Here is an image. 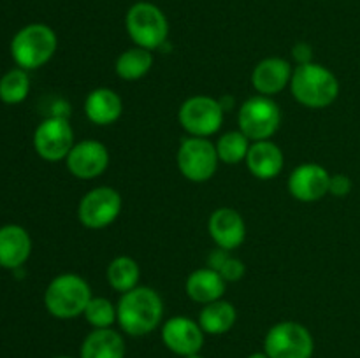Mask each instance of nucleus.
I'll use <instances>...</instances> for the list:
<instances>
[{
    "mask_svg": "<svg viewBox=\"0 0 360 358\" xmlns=\"http://www.w3.org/2000/svg\"><path fill=\"white\" fill-rule=\"evenodd\" d=\"M164 319V300L150 286H136L122 293L116 304V323L130 337L153 332Z\"/></svg>",
    "mask_w": 360,
    "mask_h": 358,
    "instance_id": "f257e3e1",
    "label": "nucleus"
},
{
    "mask_svg": "<svg viewBox=\"0 0 360 358\" xmlns=\"http://www.w3.org/2000/svg\"><path fill=\"white\" fill-rule=\"evenodd\" d=\"M290 90L299 104L309 109H323L334 104L340 97V81L333 70L309 62L294 67Z\"/></svg>",
    "mask_w": 360,
    "mask_h": 358,
    "instance_id": "f03ea898",
    "label": "nucleus"
},
{
    "mask_svg": "<svg viewBox=\"0 0 360 358\" xmlns=\"http://www.w3.org/2000/svg\"><path fill=\"white\" fill-rule=\"evenodd\" d=\"M94 297L88 281L74 272L53 277L44 291V305L51 316L58 319H72L84 312Z\"/></svg>",
    "mask_w": 360,
    "mask_h": 358,
    "instance_id": "7ed1b4c3",
    "label": "nucleus"
},
{
    "mask_svg": "<svg viewBox=\"0 0 360 358\" xmlns=\"http://www.w3.org/2000/svg\"><path fill=\"white\" fill-rule=\"evenodd\" d=\"M56 46L58 39L51 27L44 23H30L13 37L11 55L20 69L35 70L53 58Z\"/></svg>",
    "mask_w": 360,
    "mask_h": 358,
    "instance_id": "20e7f679",
    "label": "nucleus"
},
{
    "mask_svg": "<svg viewBox=\"0 0 360 358\" xmlns=\"http://www.w3.org/2000/svg\"><path fill=\"white\" fill-rule=\"evenodd\" d=\"M125 28L134 46L155 51L169 37V21L164 11L151 2H136L125 16Z\"/></svg>",
    "mask_w": 360,
    "mask_h": 358,
    "instance_id": "39448f33",
    "label": "nucleus"
},
{
    "mask_svg": "<svg viewBox=\"0 0 360 358\" xmlns=\"http://www.w3.org/2000/svg\"><path fill=\"white\" fill-rule=\"evenodd\" d=\"M264 353L269 358H311L315 353V339L308 326L287 319L267 330Z\"/></svg>",
    "mask_w": 360,
    "mask_h": 358,
    "instance_id": "423d86ee",
    "label": "nucleus"
},
{
    "mask_svg": "<svg viewBox=\"0 0 360 358\" xmlns=\"http://www.w3.org/2000/svg\"><path fill=\"white\" fill-rule=\"evenodd\" d=\"M176 164L183 178L192 183H206L217 172L220 158L217 146L207 137H186L176 153Z\"/></svg>",
    "mask_w": 360,
    "mask_h": 358,
    "instance_id": "0eeeda50",
    "label": "nucleus"
},
{
    "mask_svg": "<svg viewBox=\"0 0 360 358\" xmlns=\"http://www.w3.org/2000/svg\"><path fill=\"white\" fill-rule=\"evenodd\" d=\"M239 130L252 142L267 140L280 130L281 111L280 105L266 95H255L243 102L238 114Z\"/></svg>",
    "mask_w": 360,
    "mask_h": 358,
    "instance_id": "6e6552de",
    "label": "nucleus"
},
{
    "mask_svg": "<svg viewBox=\"0 0 360 358\" xmlns=\"http://www.w3.org/2000/svg\"><path fill=\"white\" fill-rule=\"evenodd\" d=\"M224 107L218 98L210 95H193L186 98L178 111L179 125L193 137H207L218 132L224 123Z\"/></svg>",
    "mask_w": 360,
    "mask_h": 358,
    "instance_id": "1a4fd4ad",
    "label": "nucleus"
},
{
    "mask_svg": "<svg viewBox=\"0 0 360 358\" xmlns=\"http://www.w3.org/2000/svg\"><path fill=\"white\" fill-rule=\"evenodd\" d=\"M123 200L118 190L111 186H97L84 193L77 206V220L90 230H101L118 220Z\"/></svg>",
    "mask_w": 360,
    "mask_h": 358,
    "instance_id": "9d476101",
    "label": "nucleus"
},
{
    "mask_svg": "<svg viewBox=\"0 0 360 358\" xmlns=\"http://www.w3.org/2000/svg\"><path fill=\"white\" fill-rule=\"evenodd\" d=\"M74 144V130L69 118L48 116L34 132L35 151L46 161L65 160Z\"/></svg>",
    "mask_w": 360,
    "mask_h": 358,
    "instance_id": "9b49d317",
    "label": "nucleus"
},
{
    "mask_svg": "<svg viewBox=\"0 0 360 358\" xmlns=\"http://www.w3.org/2000/svg\"><path fill=\"white\" fill-rule=\"evenodd\" d=\"M204 330L199 321L188 316H172L162 325V343L171 353L185 358L200 353L204 346Z\"/></svg>",
    "mask_w": 360,
    "mask_h": 358,
    "instance_id": "f8f14e48",
    "label": "nucleus"
},
{
    "mask_svg": "<svg viewBox=\"0 0 360 358\" xmlns=\"http://www.w3.org/2000/svg\"><path fill=\"white\" fill-rule=\"evenodd\" d=\"M330 174L320 164H301L288 175V193L299 202H316L329 195Z\"/></svg>",
    "mask_w": 360,
    "mask_h": 358,
    "instance_id": "ddd939ff",
    "label": "nucleus"
},
{
    "mask_svg": "<svg viewBox=\"0 0 360 358\" xmlns=\"http://www.w3.org/2000/svg\"><path fill=\"white\" fill-rule=\"evenodd\" d=\"M67 171L77 179H95L109 165V151L101 140L86 139L76 142L65 158Z\"/></svg>",
    "mask_w": 360,
    "mask_h": 358,
    "instance_id": "4468645a",
    "label": "nucleus"
},
{
    "mask_svg": "<svg viewBox=\"0 0 360 358\" xmlns=\"http://www.w3.org/2000/svg\"><path fill=\"white\" fill-rule=\"evenodd\" d=\"M207 230L217 248L232 249L239 248L246 239V223L241 214L232 207H218L211 213L207 221Z\"/></svg>",
    "mask_w": 360,
    "mask_h": 358,
    "instance_id": "2eb2a0df",
    "label": "nucleus"
},
{
    "mask_svg": "<svg viewBox=\"0 0 360 358\" xmlns=\"http://www.w3.org/2000/svg\"><path fill=\"white\" fill-rule=\"evenodd\" d=\"M294 67L288 60L280 56H269L260 60L252 72V84L259 95L273 97L287 86H290Z\"/></svg>",
    "mask_w": 360,
    "mask_h": 358,
    "instance_id": "dca6fc26",
    "label": "nucleus"
},
{
    "mask_svg": "<svg viewBox=\"0 0 360 358\" xmlns=\"http://www.w3.org/2000/svg\"><path fill=\"white\" fill-rule=\"evenodd\" d=\"M245 164L252 175L262 181H269L283 171L285 157L281 147L271 139L255 140L250 146Z\"/></svg>",
    "mask_w": 360,
    "mask_h": 358,
    "instance_id": "f3484780",
    "label": "nucleus"
},
{
    "mask_svg": "<svg viewBox=\"0 0 360 358\" xmlns=\"http://www.w3.org/2000/svg\"><path fill=\"white\" fill-rule=\"evenodd\" d=\"M84 114L94 125L109 126L123 114V100L111 88H95L84 98Z\"/></svg>",
    "mask_w": 360,
    "mask_h": 358,
    "instance_id": "a211bd4d",
    "label": "nucleus"
},
{
    "mask_svg": "<svg viewBox=\"0 0 360 358\" xmlns=\"http://www.w3.org/2000/svg\"><path fill=\"white\" fill-rule=\"evenodd\" d=\"M32 253V239L20 225L0 228V267L16 270L23 267Z\"/></svg>",
    "mask_w": 360,
    "mask_h": 358,
    "instance_id": "6ab92c4d",
    "label": "nucleus"
},
{
    "mask_svg": "<svg viewBox=\"0 0 360 358\" xmlns=\"http://www.w3.org/2000/svg\"><path fill=\"white\" fill-rule=\"evenodd\" d=\"M125 339L112 329H94L79 347V358H125Z\"/></svg>",
    "mask_w": 360,
    "mask_h": 358,
    "instance_id": "aec40b11",
    "label": "nucleus"
},
{
    "mask_svg": "<svg viewBox=\"0 0 360 358\" xmlns=\"http://www.w3.org/2000/svg\"><path fill=\"white\" fill-rule=\"evenodd\" d=\"M225 288H227V283H225L224 277L210 267H202V269L190 272L185 283L186 295L193 302L202 305L224 298Z\"/></svg>",
    "mask_w": 360,
    "mask_h": 358,
    "instance_id": "412c9836",
    "label": "nucleus"
},
{
    "mask_svg": "<svg viewBox=\"0 0 360 358\" xmlns=\"http://www.w3.org/2000/svg\"><path fill=\"white\" fill-rule=\"evenodd\" d=\"M197 321H199L204 333L221 336V333H227L234 329L236 321H238V311H236L232 302L220 298V300L202 305Z\"/></svg>",
    "mask_w": 360,
    "mask_h": 358,
    "instance_id": "4be33fe9",
    "label": "nucleus"
},
{
    "mask_svg": "<svg viewBox=\"0 0 360 358\" xmlns=\"http://www.w3.org/2000/svg\"><path fill=\"white\" fill-rule=\"evenodd\" d=\"M151 67H153V51L139 48V46L123 51L115 63L116 74L125 81L141 79L150 72Z\"/></svg>",
    "mask_w": 360,
    "mask_h": 358,
    "instance_id": "5701e85b",
    "label": "nucleus"
},
{
    "mask_svg": "<svg viewBox=\"0 0 360 358\" xmlns=\"http://www.w3.org/2000/svg\"><path fill=\"white\" fill-rule=\"evenodd\" d=\"M105 277H108V283L112 290L120 291V293H127V291L139 286V263L132 256H116L115 260L109 262Z\"/></svg>",
    "mask_w": 360,
    "mask_h": 358,
    "instance_id": "b1692460",
    "label": "nucleus"
},
{
    "mask_svg": "<svg viewBox=\"0 0 360 358\" xmlns=\"http://www.w3.org/2000/svg\"><path fill=\"white\" fill-rule=\"evenodd\" d=\"M214 146H217V153L220 161H224L227 165H236L239 161L246 160V154H248L250 146H252V140L241 130H231V132H225L214 142Z\"/></svg>",
    "mask_w": 360,
    "mask_h": 358,
    "instance_id": "393cba45",
    "label": "nucleus"
},
{
    "mask_svg": "<svg viewBox=\"0 0 360 358\" xmlns=\"http://www.w3.org/2000/svg\"><path fill=\"white\" fill-rule=\"evenodd\" d=\"M30 91V77L25 69H13L6 72L0 79V100L4 104H20L28 97Z\"/></svg>",
    "mask_w": 360,
    "mask_h": 358,
    "instance_id": "a878e982",
    "label": "nucleus"
},
{
    "mask_svg": "<svg viewBox=\"0 0 360 358\" xmlns=\"http://www.w3.org/2000/svg\"><path fill=\"white\" fill-rule=\"evenodd\" d=\"M207 267L217 270L224 277L225 283L241 281L246 274V265L243 263V260L232 255V251H227V249L221 248H217L214 251L210 253V256H207Z\"/></svg>",
    "mask_w": 360,
    "mask_h": 358,
    "instance_id": "bb28decb",
    "label": "nucleus"
},
{
    "mask_svg": "<svg viewBox=\"0 0 360 358\" xmlns=\"http://www.w3.org/2000/svg\"><path fill=\"white\" fill-rule=\"evenodd\" d=\"M83 316L94 329H111L116 323V305L105 297H91Z\"/></svg>",
    "mask_w": 360,
    "mask_h": 358,
    "instance_id": "cd10ccee",
    "label": "nucleus"
},
{
    "mask_svg": "<svg viewBox=\"0 0 360 358\" xmlns=\"http://www.w3.org/2000/svg\"><path fill=\"white\" fill-rule=\"evenodd\" d=\"M352 179L347 174H330L329 193L334 197H347L352 192Z\"/></svg>",
    "mask_w": 360,
    "mask_h": 358,
    "instance_id": "c85d7f7f",
    "label": "nucleus"
},
{
    "mask_svg": "<svg viewBox=\"0 0 360 358\" xmlns=\"http://www.w3.org/2000/svg\"><path fill=\"white\" fill-rule=\"evenodd\" d=\"M292 58L297 65H304V63L313 62V48L308 42H297L292 48Z\"/></svg>",
    "mask_w": 360,
    "mask_h": 358,
    "instance_id": "c756f323",
    "label": "nucleus"
},
{
    "mask_svg": "<svg viewBox=\"0 0 360 358\" xmlns=\"http://www.w3.org/2000/svg\"><path fill=\"white\" fill-rule=\"evenodd\" d=\"M246 358H269V357H267V354L264 353V351H259V353L248 354V357H246Z\"/></svg>",
    "mask_w": 360,
    "mask_h": 358,
    "instance_id": "7c9ffc66",
    "label": "nucleus"
},
{
    "mask_svg": "<svg viewBox=\"0 0 360 358\" xmlns=\"http://www.w3.org/2000/svg\"><path fill=\"white\" fill-rule=\"evenodd\" d=\"M185 358H204V357H200V354L197 353V354H190V357H185Z\"/></svg>",
    "mask_w": 360,
    "mask_h": 358,
    "instance_id": "2f4dec72",
    "label": "nucleus"
},
{
    "mask_svg": "<svg viewBox=\"0 0 360 358\" xmlns=\"http://www.w3.org/2000/svg\"><path fill=\"white\" fill-rule=\"evenodd\" d=\"M53 358H74V357H69V354H58V357H53Z\"/></svg>",
    "mask_w": 360,
    "mask_h": 358,
    "instance_id": "473e14b6",
    "label": "nucleus"
}]
</instances>
